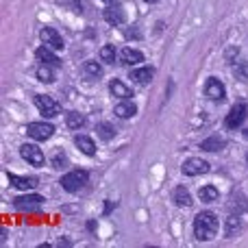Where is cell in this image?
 <instances>
[{
  "mask_svg": "<svg viewBox=\"0 0 248 248\" xmlns=\"http://www.w3.org/2000/svg\"><path fill=\"white\" fill-rule=\"evenodd\" d=\"M216 231H218V218L211 211H201L194 220V235L201 242H209L214 240Z\"/></svg>",
  "mask_w": 248,
  "mask_h": 248,
  "instance_id": "obj_1",
  "label": "cell"
},
{
  "mask_svg": "<svg viewBox=\"0 0 248 248\" xmlns=\"http://www.w3.org/2000/svg\"><path fill=\"white\" fill-rule=\"evenodd\" d=\"M87 179H90V174H87V170H70L68 174L61 176V185H63L65 192H78V189H83L87 185Z\"/></svg>",
  "mask_w": 248,
  "mask_h": 248,
  "instance_id": "obj_2",
  "label": "cell"
},
{
  "mask_svg": "<svg viewBox=\"0 0 248 248\" xmlns=\"http://www.w3.org/2000/svg\"><path fill=\"white\" fill-rule=\"evenodd\" d=\"M33 103H35V107L39 109V113H42L44 118H55V116L61 113V105L57 103L55 98L46 96V94H37L33 98Z\"/></svg>",
  "mask_w": 248,
  "mask_h": 248,
  "instance_id": "obj_3",
  "label": "cell"
},
{
  "mask_svg": "<svg viewBox=\"0 0 248 248\" xmlns=\"http://www.w3.org/2000/svg\"><path fill=\"white\" fill-rule=\"evenodd\" d=\"M26 135L33 137L35 141H46V140H50V137L55 135V126L48 124V122H35V124H29Z\"/></svg>",
  "mask_w": 248,
  "mask_h": 248,
  "instance_id": "obj_4",
  "label": "cell"
},
{
  "mask_svg": "<svg viewBox=\"0 0 248 248\" xmlns=\"http://www.w3.org/2000/svg\"><path fill=\"white\" fill-rule=\"evenodd\" d=\"M205 94H207V98L220 103V100H224V96H227V90H224L220 78L211 77V78H207V83H205Z\"/></svg>",
  "mask_w": 248,
  "mask_h": 248,
  "instance_id": "obj_5",
  "label": "cell"
},
{
  "mask_svg": "<svg viewBox=\"0 0 248 248\" xmlns=\"http://www.w3.org/2000/svg\"><path fill=\"white\" fill-rule=\"evenodd\" d=\"M209 172V163L205 159H198V157H192L183 163V174L187 176H198V174H207Z\"/></svg>",
  "mask_w": 248,
  "mask_h": 248,
  "instance_id": "obj_6",
  "label": "cell"
},
{
  "mask_svg": "<svg viewBox=\"0 0 248 248\" xmlns=\"http://www.w3.org/2000/svg\"><path fill=\"white\" fill-rule=\"evenodd\" d=\"M20 155H22L24 161L31 163V166H42L44 163V153L35 144H22L20 146Z\"/></svg>",
  "mask_w": 248,
  "mask_h": 248,
  "instance_id": "obj_7",
  "label": "cell"
},
{
  "mask_svg": "<svg viewBox=\"0 0 248 248\" xmlns=\"http://www.w3.org/2000/svg\"><path fill=\"white\" fill-rule=\"evenodd\" d=\"M244 118H246V105L237 103V105H233L231 107V111H229L224 124H227V128H240L242 122H244Z\"/></svg>",
  "mask_w": 248,
  "mask_h": 248,
  "instance_id": "obj_8",
  "label": "cell"
},
{
  "mask_svg": "<svg viewBox=\"0 0 248 248\" xmlns=\"http://www.w3.org/2000/svg\"><path fill=\"white\" fill-rule=\"evenodd\" d=\"M39 37H42V42L46 44V46H50L52 50H61V48H63V37H61V35L57 33L55 29H50V26L42 29Z\"/></svg>",
  "mask_w": 248,
  "mask_h": 248,
  "instance_id": "obj_9",
  "label": "cell"
},
{
  "mask_svg": "<svg viewBox=\"0 0 248 248\" xmlns=\"http://www.w3.org/2000/svg\"><path fill=\"white\" fill-rule=\"evenodd\" d=\"M120 61L124 65H137V63H141L144 61V52L141 50H137V48H122V52H120Z\"/></svg>",
  "mask_w": 248,
  "mask_h": 248,
  "instance_id": "obj_10",
  "label": "cell"
},
{
  "mask_svg": "<svg viewBox=\"0 0 248 248\" xmlns=\"http://www.w3.org/2000/svg\"><path fill=\"white\" fill-rule=\"evenodd\" d=\"M35 57H37L42 63H48V65H52V68H59V65H61L59 57L52 55V48L46 46V44H44L42 48H37V50H35Z\"/></svg>",
  "mask_w": 248,
  "mask_h": 248,
  "instance_id": "obj_11",
  "label": "cell"
},
{
  "mask_svg": "<svg viewBox=\"0 0 248 248\" xmlns=\"http://www.w3.org/2000/svg\"><path fill=\"white\" fill-rule=\"evenodd\" d=\"M42 202H44V196H35V194L16 198V207H17V209H39V207H42Z\"/></svg>",
  "mask_w": 248,
  "mask_h": 248,
  "instance_id": "obj_12",
  "label": "cell"
},
{
  "mask_svg": "<svg viewBox=\"0 0 248 248\" xmlns=\"http://www.w3.org/2000/svg\"><path fill=\"white\" fill-rule=\"evenodd\" d=\"M74 144H77V148L81 150L83 155H90V157L96 155V144L90 135H77L74 137Z\"/></svg>",
  "mask_w": 248,
  "mask_h": 248,
  "instance_id": "obj_13",
  "label": "cell"
},
{
  "mask_svg": "<svg viewBox=\"0 0 248 248\" xmlns=\"http://www.w3.org/2000/svg\"><path fill=\"white\" fill-rule=\"evenodd\" d=\"M105 22H107V24H111V26L124 24V11H122V7L113 4V7L105 9Z\"/></svg>",
  "mask_w": 248,
  "mask_h": 248,
  "instance_id": "obj_14",
  "label": "cell"
},
{
  "mask_svg": "<svg viewBox=\"0 0 248 248\" xmlns=\"http://www.w3.org/2000/svg\"><path fill=\"white\" fill-rule=\"evenodd\" d=\"M109 90H111V94L116 96V98H122V100H126V98H131V96H133L131 87L124 85L120 78H113V81L109 83Z\"/></svg>",
  "mask_w": 248,
  "mask_h": 248,
  "instance_id": "obj_15",
  "label": "cell"
},
{
  "mask_svg": "<svg viewBox=\"0 0 248 248\" xmlns=\"http://www.w3.org/2000/svg\"><path fill=\"white\" fill-rule=\"evenodd\" d=\"M113 111H116L118 118H124V120H128V118H133L137 113V107H135V103H131V100L126 98V100H122V103H118Z\"/></svg>",
  "mask_w": 248,
  "mask_h": 248,
  "instance_id": "obj_16",
  "label": "cell"
},
{
  "mask_svg": "<svg viewBox=\"0 0 248 248\" xmlns=\"http://www.w3.org/2000/svg\"><path fill=\"white\" fill-rule=\"evenodd\" d=\"M155 77V68H140V70H133L131 72V81H135L137 85H146L150 83Z\"/></svg>",
  "mask_w": 248,
  "mask_h": 248,
  "instance_id": "obj_17",
  "label": "cell"
},
{
  "mask_svg": "<svg viewBox=\"0 0 248 248\" xmlns=\"http://www.w3.org/2000/svg\"><path fill=\"white\" fill-rule=\"evenodd\" d=\"M9 181H11L13 187L17 189H31L37 185V179L35 176H16V174H9Z\"/></svg>",
  "mask_w": 248,
  "mask_h": 248,
  "instance_id": "obj_18",
  "label": "cell"
},
{
  "mask_svg": "<svg viewBox=\"0 0 248 248\" xmlns=\"http://www.w3.org/2000/svg\"><path fill=\"white\" fill-rule=\"evenodd\" d=\"M174 202L179 207H189V205H192V194L187 192V187H185V185H179V187L174 189Z\"/></svg>",
  "mask_w": 248,
  "mask_h": 248,
  "instance_id": "obj_19",
  "label": "cell"
},
{
  "mask_svg": "<svg viewBox=\"0 0 248 248\" xmlns=\"http://www.w3.org/2000/svg\"><path fill=\"white\" fill-rule=\"evenodd\" d=\"M224 144H227V141H224L220 135H211L209 140L202 141L201 148H202V150H211V153H218V150H222V148H224Z\"/></svg>",
  "mask_w": 248,
  "mask_h": 248,
  "instance_id": "obj_20",
  "label": "cell"
},
{
  "mask_svg": "<svg viewBox=\"0 0 248 248\" xmlns=\"http://www.w3.org/2000/svg\"><path fill=\"white\" fill-rule=\"evenodd\" d=\"M198 196H201L202 202H216V201L220 198V192L214 187V185H205V187H201Z\"/></svg>",
  "mask_w": 248,
  "mask_h": 248,
  "instance_id": "obj_21",
  "label": "cell"
},
{
  "mask_svg": "<svg viewBox=\"0 0 248 248\" xmlns=\"http://www.w3.org/2000/svg\"><path fill=\"white\" fill-rule=\"evenodd\" d=\"M65 124H68V128H81L85 124V116H81L78 111H70L65 116Z\"/></svg>",
  "mask_w": 248,
  "mask_h": 248,
  "instance_id": "obj_22",
  "label": "cell"
},
{
  "mask_svg": "<svg viewBox=\"0 0 248 248\" xmlns=\"http://www.w3.org/2000/svg\"><path fill=\"white\" fill-rule=\"evenodd\" d=\"M242 229V220L237 218V216H233V218L227 220V227H224V233H227V237H233L237 231Z\"/></svg>",
  "mask_w": 248,
  "mask_h": 248,
  "instance_id": "obj_23",
  "label": "cell"
},
{
  "mask_svg": "<svg viewBox=\"0 0 248 248\" xmlns=\"http://www.w3.org/2000/svg\"><path fill=\"white\" fill-rule=\"evenodd\" d=\"M37 77H39V81H44V83H52L55 81V77H52V65L42 63L37 68Z\"/></svg>",
  "mask_w": 248,
  "mask_h": 248,
  "instance_id": "obj_24",
  "label": "cell"
},
{
  "mask_svg": "<svg viewBox=\"0 0 248 248\" xmlns=\"http://www.w3.org/2000/svg\"><path fill=\"white\" fill-rule=\"evenodd\" d=\"M100 59H103L105 63H116V48H113L111 44L103 46L100 48Z\"/></svg>",
  "mask_w": 248,
  "mask_h": 248,
  "instance_id": "obj_25",
  "label": "cell"
},
{
  "mask_svg": "<svg viewBox=\"0 0 248 248\" xmlns=\"http://www.w3.org/2000/svg\"><path fill=\"white\" fill-rule=\"evenodd\" d=\"M96 131H98L100 140H111V137L116 135V128H113L111 124H107V122H100V124H98V128H96Z\"/></svg>",
  "mask_w": 248,
  "mask_h": 248,
  "instance_id": "obj_26",
  "label": "cell"
},
{
  "mask_svg": "<svg viewBox=\"0 0 248 248\" xmlns=\"http://www.w3.org/2000/svg\"><path fill=\"white\" fill-rule=\"evenodd\" d=\"M83 72L90 74V77H100V63H96V61H87V63L83 65Z\"/></svg>",
  "mask_w": 248,
  "mask_h": 248,
  "instance_id": "obj_27",
  "label": "cell"
},
{
  "mask_svg": "<svg viewBox=\"0 0 248 248\" xmlns=\"http://www.w3.org/2000/svg\"><path fill=\"white\" fill-rule=\"evenodd\" d=\"M233 72H235L237 78H242V81H248V65L246 63H235Z\"/></svg>",
  "mask_w": 248,
  "mask_h": 248,
  "instance_id": "obj_28",
  "label": "cell"
},
{
  "mask_svg": "<svg viewBox=\"0 0 248 248\" xmlns=\"http://www.w3.org/2000/svg\"><path fill=\"white\" fill-rule=\"evenodd\" d=\"M65 163H68V159H65V155H63V150H57V155L52 157V168H63Z\"/></svg>",
  "mask_w": 248,
  "mask_h": 248,
  "instance_id": "obj_29",
  "label": "cell"
},
{
  "mask_svg": "<svg viewBox=\"0 0 248 248\" xmlns=\"http://www.w3.org/2000/svg\"><path fill=\"white\" fill-rule=\"evenodd\" d=\"M72 2H74V7L77 9H81V2H78V0H72Z\"/></svg>",
  "mask_w": 248,
  "mask_h": 248,
  "instance_id": "obj_30",
  "label": "cell"
},
{
  "mask_svg": "<svg viewBox=\"0 0 248 248\" xmlns=\"http://www.w3.org/2000/svg\"><path fill=\"white\" fill-rule=\"evenodd\" d=\"M146 2H157V0H146Z\"/></svg>",
  "mask_w": 248,
  "mask_h": 248,
  "instance_id": "obj_31",
  "label": "cell"
},
{
  "mask_svg": "<svg viewBox=\"0 0 248 248\" xmlns=\"http://www.w3.org/2000/svg\"><path fill=\"white\" fill-rule=\"evenodd\" d=\"M246 135H248V131H246Z\"/></svg>",
  "mask_w": 248,
  "mask_h": 248,
  "instance_id": "obj_32",
  "label": "cell"
},
{
  "mask_svg": "<svg viewBox=\"0 0 248 248\" xmlns=\"http://www.w3.org/2000/svg\"><path fill=\"white\" fill-rule=\"evenodd\" d=\"M107 2H109V0H107Z\"/></svg>",
  "mask_w": 248,
  "mask_h": 248,
  "instance_id": "obj_33",
  "label": "cell"
}]
</instances>
